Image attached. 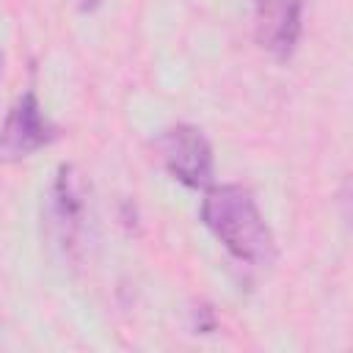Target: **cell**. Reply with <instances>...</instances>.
I'll return each mask as SVG.
<instances>
[{"instance_id": "1", "label": "cell", "mask_w": 353, "mask_h": 353, "mask_svg": "<svg viewBox=\"0 0 353 353\" xmlns=\"http://www.w3.org/2000/svg\"><path fill=\"white\" fill-rule=\"evenodd\" d=\"M204 226L221 245L248 265H270L276 259L273 234L256 207V199L243 185H215L201 201Z\"/></svg>"}, {"instance_id": "2", "label": "cell", "mask_w": 353, "mask_h": 353, "mask_svg": "<svg viewBox=\"0 0 353 353\" xmlns=\"http://www.w3.org/2000/svg\"><path fill=\"white\" fill-rule=\"evenodd\" d=\"M88 193H85V182L77 174L74 165H61L50 196H47V226L55 237V243L63 251H74L77 245H83V234H85V215H88Z\"/></svg>"}, {"instance_id": "3", "label": "cell", "mask_w": 353, "mask_h": 353, "mask_svg": "<svg viewBox=\"0 0 353 353\" xmlns=\"http://www.w3.org/2000/svg\"><path fill=\"white\" fill-rule=\"evenodd\" d=\"M160 157L168 174L188 188H207L212 182V149L207 138L190 124H174L163 130Z\"/></svg>"}, {"instance_id": "4", "label": "cell", "mask_w": 353, "mask_h": 353, "mask_svg": "<svg viewBox=\"0 0 353 353\" xmlns=\"http://www.w3.org/2000/svg\"><path fill=\"white\" fill-rule=\"evenodd\" d=\"M52 135H55V130L44 119L36 94L33 91L22 94L11 105V110L0 127V163H17V160L33 154L44 143H50Z\"/></svg>"}, {"instance_id": "5", "label": "cell", "mask_w": 353, "mask_h": 353, "mask_svg": "<svg viewBox=\"0 0 353 353\" xmlns=\"http://www.w3.org/2000/svg\"><path fill=\"white\" fill-rule=\"evenodd\" d=\"M298 28H301V6H298V0H284L276 8H270L265 14V19L259 22V41H262V47H268L284 58V55H290L295 39H298Z\"/></svg>"}, {"instance_id": "6", "label": "cell", "mask_w": 353, "mask_h": 353, "mask_svg": "<svg viewBox=\"0 0 353 353\" xmlns=\"http://www.w3.org/2000/svg\"><path fill=\"white\" fill-rule=\"evenodd\" d=\"M0 61H3V58H0Z\"/></svg>"}]
</instances>
